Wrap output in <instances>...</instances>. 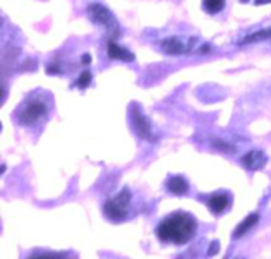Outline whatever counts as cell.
<instances>
[{
  "mask_svg": "<svg viewBox=\"0 0 271 259\" xmlns=\"http://www.w3.org/2000/svg\"><path fill=\"white\" fill-rule=\"evenodd\" d=\"M197 223L189 213L177 211L161 220V223L156 228V235L163 242L172 244H185L196 235Z\"/></svg>",
  "mask_w": 271,
  "mask_h": 259,
  "instance_id": "6da1fadb",
  "label": "cell"
},
{
  "mask_svg": "<svg viewBox=\"0 0 271 259\" xmlns=\"http://www.w3.org/2000/svg\"><path fill=\"white\" fill-rule=\"evenodd\" d=\"M160 47L168 55H185L194 54V52L206 54V52H211V47L201 45V42L196 36H170V38H165L160 43Z\"/></svg>",
  "mask_w": 271,
  "mask_h": 259,
  "instance_id": "7a4b0ae2",
  "label": "cell"
},
{
  "mask_svg": "<svg viewBox=\"0 0 271 259\" xmlns=\"http://www.w3.org/2000/svg\"><path fill=\"white\" fill-rule=\"evenodd\" d=\"M47 112L48 105L45 103V100L40 95H35L26 103H23L21 110L18 113V120L23 125H35L47 115Z\"/></svg>",
  "mask_w": 271,
  "mask_h": 259,
  "instance_id": "3957f363",
  "label": "cell"
},
{
  "mask_svg": "<svg viewBox=\"0 0 271 259\" xmlns=\"http://www.w3.org/2000/svg\"><path fill=\"white\" fill-rule=\"evenodd\" d=\"M129 208H131V191L124 187L122 191L117 192L112 199L105 203L103 211L107 214V218H110L113 221H120L127 216Z\"/></svg>",
  "mask_w": 271,
  "mask_h": 259,
  "instance_id": "277c9868",
  "label": "cell"
},
{
  "mask_svg": "<svg viewBox=\"0 0 271 259\" xmlns=\"http://www.w3.org/2000/svg\"><path fill=\"white\" fill-rule=\"evenodd\" d=\"M88 16H90V19L93 23L102 24L105 30L108 31V35L113 36V38L119 36V33H120L119 21H117L115 16H113L105 6H102V4H91V6L88 7Z\"/></svg>",
  "mask_w": 271,
  "mask_h": 259,
  "instance_id": "5b68a950",
  "label": "cell"
},
{
  "mask_svg": "<svg viewBox=\"0 0 271 259\" xmlns=\"http://www.w3.org/2000/svg\"><path fill=\"white\" fill-rule=\"evenodd\" d=\"M131 120H132V125H134L137 136L143 137V139H146V141H155L151 124H149L148 117L143 113V108H141L137 103H134L131 107Z\"/></svg>",
  "mask_w": 271,
  "mask_h": 259,
  "instance_id": "8992f818",
  "label": "cell"
},
{
  "mask_svg": "<svg viewBox=\"0 0 271 259\" xmlns=\"http://www.w3.org/2000/svg\"><path fill=\"white\" fill-rule=\"evenodd\" d=\"M242 165H244L245 168L250 170V172H256V170H261L262 167L266 165V155L259 149H252V151L245 153L244 156L240 158Z\"/></svg>",
  "mask_w": 271,
  "mask_h": 259,
  "instance_id": "52a82bcc",
  "label": "cell"
},
{
  "mask_svg": "<svg viewBox=\"0 0 271 259\" xmlns=\"http://www.w3.org/2000/svg\"><path fill=\"white\" fill-rule=\"evenodd\" d=\"M230 199H232V197H230V194L216 192V194H213V196L208 199V208L211 209V213L221 214L230 206Z\"/></svg>",
  "mask_w": 271,
  "mask_h": 259,
  "instance_id": "ba28073f",
  "label": "cell"
},
{
  "mask_svg": "<svg viewBox=\"0 0 271 259\" xmlns=\"http://www.w3.org/2000/svg\"><path fill=\"white\" fill-rule=\"evenodd\" d=\"M107 54H108V57H110V59H115V60H124V62H132V60L136 59L132 52H129L127 48L119 47V45H117V43H113V42L108 43V47H107Z\"/></svg>",
  "mask_w": 271,
  "mask_h": 259,
  "instance_id": "9c48e42d",
  "label": "cell"
},
{
  "mask_svg": "<svg viewBox=\"0 0 271 259\" xmlns=\"http://www.w3.org/2000/svg\"><path fill=\"white\" fill-rule=\"evenodd\" d=\"M257 220H259V214H257V213H250L249 216H245L244 220H242L240 223L237 225L235 232H233V237H235V238L244 237L245 233H247L249 230L257 223Z\"/></svg>",
  "mask_w": 271,
  "mask_h": 259,
  "instance_id": "30bf717a",
  "label": "cell"
},
{
  "mask_svg": "<svg viewBox=\"0 0 271 259\" xmlns=\"http://www.w3.org/2000/svg\"><path fill=\"white\" fill-rule=\"evenodd\" d=\"M167 189L172 194H177V196H184L185 192L189 191V182L180 175H175L172 179H168L167 182Z\"/></svg>",
  "mask_w": 271,
  "mask_h": 259,
  "instance_id": "8fae6325",
  "label": "cell"
},
{
  "mask_svg": "<svg viewBox=\"0 0 271 259\" xmlns=\"http://www.w3.org/2000/svg\"><path fill=\"white\" fill-rule=\"evenodd\" d=\"M269 38H271V26H269V28H266V30L256 31V33L245 36V38L240 42V45H252V43L264 42V40H269Z\"/></svg>",
  "mask_w": 271,
  "mask_h": 259,
  "instance_id": "7c38bea8",
  "label": "cell"
},
{
  "mask_svg": "<svg viewBox=\"0 0 271 259\" xmlns=\"http://www.w3.org/2000/svg\"><path fill=\"white\" fill-rule=\"evenodd\" d=\"M203 7L209 14H216V12L223 11L225 0H203Z\"/></svg>",
  "mask_w": 271,
  "mask_h": 259,
  "instance_id": "4fadbf2b",
  "label": "cell"
},
{
  "mask_svg": "<svg viewBox=\"0 0 271 259\" xmlns=\"http://www.w3.org/2000/svg\"><path fill=\"white\" fill-rule=\"evenodd\" d=\"M213 148L218 149V151H223V153L235 151V146H232V144L225 143V141H221V139H213Z\"/></svg>",
  "mask_w": 271,
  "mask_h": 259,
  "instance_id": "5bb4252c",
  "label": "cell"
},
{
  "mask_svg": "<svg viewBox=\"0 0 271 259\" xmlns=\"http://www.w3.org/2000/svg\"><path fill=\"white\" fill-rule=\"evenodd\" d=\"M91 72H88V71H84L83 74L79 76V79L76 81V86L81 88V90H84V88H88L91 84Z\"/></svg>",
  "mask_w": 271,
  "mask_h": 259,
  "instance_id": "9a60e30c",
  "label": "cell"
},
{
  "mask_svg": "<svg viewBox=\"0 0 271 259\" xmlns=\"http://www.w3.org/2000/svg\"><path fill=\"white\" fill-rule=\"evenodd\" d=\"M47 72H48V74H55V72H62V69H60L59 64L52 62V66L47 67Z\"/></svg>",
  "mask_w": 271,
  "mask_h": 259,
  "instance_id": "2e32d148",
  "label": "cell"
},
{
  "mask_svg": "<svg viewBox=\"0 0 271 259\" xmlns=\"http://www.w3.org/2000/svg\"><path fill=\"white\" fill-rule=\"evenodd\" d=\"M81 62H83V66H88V64L91 62V55L90 54H84L83 59H81Z\"/></svg>",
  "mask_w": 271,
  "mask_h": 259,
  "instance_id": "e0dca14e",
  "label": "cell"
},
{
  "mask_svg": "<svg viewBox=\"0 0 271 259\" xmlns=\"http://www.w3.org/2000/svg\"><path fill=\"white\" fill-rule=\"evenodd\" d=\"M31 257H45V259H48V257H64L62 254H42V256H31Z\"/></svg>",
  "mask_w": 271,
  "mask_h": 259,
  "instance_id": "ac0fdd59",
  "label": "cell"
},
{
  "mask_svg": "<svg viewBox=\"0 0 271 259\" xmlns=\"http://www.w3.org/2000/svg\"><path fill=\"white\" fill-rule=\"evenodd\" d=\"M216 250H218V242H213V247H211V250H209V256H213V254H215L216 252Z\"/></svg>",
  "mask_w": 271,
  "mask_h": 259,
  "instance_id": "d6986e66",
  "label": "cell"
},
{
  "mask_svg": "<svg viewBox=\"0 0 271 259\" xmlns=\"http://www.w3.org/2000/svg\"><path fill=\"white\" fill-rule=\"evenodd\" d=\"M262 4H271V0H256V6H262Z\"/></svg>",
  "mask_w": 271,
  "mask_h": 259,
  "instance_id": "ffe728a7",
  "label": "cell"
},
{
  "mask_svg": "<svg viewBox=\"0 0 271 259\" xmlns=\"http://www.w3.org/2000/svg\"><path fill=\"white\" fill-rule=\"evenodd\" d=\"M240 2H249V0H240Z\"/></svg>",
  "mask_w": 271,
  "mask_h": 259,
  "instance_id": "44dd1931",
  "label": "cell"
}]
</instances>
